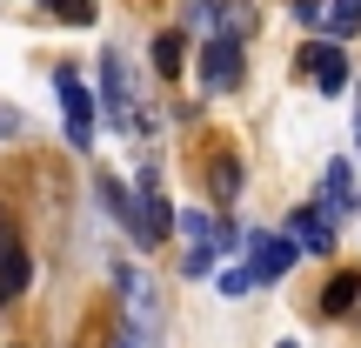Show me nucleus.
Here are the masks:
<instances>
[{"mask_svg": "<svg viewBox=\"0 0 361 348\" xmlns=\"http://www.w3.org/2000/svg\"><path fill=\"white\" fill-rule=\"evenodd\" d=\"M101 80H107V121L114 128H147L141 121V94H134V74H128V54L121 47H107V61H101Z\"/></svg>", "mask_w": 361, "mask_h": 348, "instance_id": "1", "label": "nucleus"}, {"mask_svg": "<svg viewBox=\"0 0 361 348\" xmlns=\"http://www.w3.org/2000/svg\"><path fill=\"white\" fill-rule=\"evenodd\" d=\"M54 94H61V128H67V141L74 148H94V128H101V121H94V94L80 88V74L74 67H54Z\"/></svg>", "mask_w": 361, "mask_h": 348, "instance_id": "2", "label": "nucleus"}, {"mask_svg": "<svg viewBox=\"0 0 361 348\" xmlns=\"http://www.w3.org/2000/svg\"><path fill=\"white\" fill-rule=\"evenodd\" d=\"M134 221H141V228H134V234H141V248H161V241H168V228L180 221L174 208H168V194H161V174L154 168L134 181Z\"/></svg>", "mask_w": 361, "mask_h": 348, "instance_id": "3", "label": "nucleus"}, {"mask_svg": "<svg viewBox=\"0 0 361 348\" xmlns=\"http://www.w3.org/2000/svg\"><path fill=\"white\" fill-rule=\"evenodd\" d=\"M174 228H188V275H207L221 248H234V228H221V221H214V215H201V208H188Z\"/></svg>", "mask_w": 361, "mask_h": 348, "instance_id": "4", "label": "nucleus"}, {"mask_svg": "<svg viewBox=\"0 0 361 348\" xmlns=\"http://www.w3.org/2000/svg\"><path fill=\"white\" fill-rule=\"evenodd\" d=\"M201 80H207V94L241 88V34H214L201 47Z\"/></svg>", "mask_w": 361, "mask_h": 348, "instance_id": "5", "label": "nucleus"}, {"mask_svg": "<svg viewBox=\"0 0 361 348\" xmlns=\"http://www.w3.org/2000/svg\"><path fill=\"white\" fill-rule=\"evenodd\" d=\"M27 282H34V261H27V248H20V234H13V221H7V208H0V301H13V295H27Z\"/></svg>", "mask_w": 361, "mask_h": 348, "instance_id": "6", "label": "nucleus"}, {"mask_svg": "<svg viewBox=\"0 0 361 348\" xmlns=\"http://www.w3.org/2000/svg\"><path fill=\"white\" fill-rule=\"evenodd\" d=\"M288 241L308 248V255H335V215H328L322 201L295 208V215H288Z\"/></svg>", "mask_w": 361, "mask_h": 348, "instance_id": "7", "label": "nucleus"}, {"mask_svg": "<svg viewBox=\"0 0 361 348\" xmlns=\"http://www.w3.org/2000/svg\"><path fill=\"white\" fill-rule=\"evenodd\" d=\"M301 67H308V80L322 94H348V54L335 47V40H314V47H301Z\"/></svg>", "mask_w": 361, "mask_h": 348, "instance_id": "8", "label": "nucleus"}, {"mask_svg": "<svg viewBox=\"0 0 361 348\" xmlns=\"http://www.w3.org/2000/svg\"><path fill=\"white\" fill-rule=\"evenodd\" d=\"M355 174H361L355 161H328V174H322V208H328L335 221H348L355 208H361V181H355Z\"/></svg>", "mask_w": 361, "mask_h": 348, "instance_id": "9", "label": "nucleus"}, {"mask_svg": "<svg viewBox=\"0 0 361 348\" xmlns=\"http://www.w3.org/2000/svg\"><path fill=\"white\" fill-rule=\"evenodd\" d=\"M121 295H128V308L141 315V342H161V301H154V282H147L141 268H121Z\"/></svg>", "mask_w": 361, "mask_h": 348, "instance_id": "10", "label": "nucleus"}, {"mask_svg": "<svg viewBox=\"0 0 361 348\" xmlns=\"http://www.w3.org/2000/svg\"><path fill=\"white\" fill-rule=\"evenodd\" d=\"M247 268L255 282H281L295 268V241H274V234H247Z\"/></svg>", "mask_w": 361, "mask_h": 348, "instance_id": "11", "label": "nucleus"}, {"mask_svg": "<svg viewBox=\"0 0 361 348\" xmlns=\"http://www.w3.org/2000/svg\"><path fill=\"white\" fill-rule=\"evenodd\" d=\"M361 301V275L348 268V275H335V282H328V295H322V315H341V308H355Z\"/></svg>", "mask_w": 361, "mask_h": 348, "instance_id": "12", "label": "nucleus"}, {"mask_svg": "<svg viewBox=\"0 0 361 348\" xmlns=\"http://www.w3.org/2000/svg\"><path fill=\"white\" fill-rule=\"evenodd\" d=\"M207 174H214V201H234V194H241V161L234 155H214Z\"/></svg>", "mask_w": 361, "mask_h": 348, "instance_id": "13", "label": "nucleus"}, {"mask_svg": "<svg viewBox=\"0 0 361 348\" xmlns=\"http://www.w3.org/2000/svg\"><path fill=\"white\" fill-rule=\"evenodd\" d=\"M355 27H361V0H328L322 34H355Z\"/></svg>", "mask_w": 361, "mask_h": 348, "instance_id": "14", "label": "nucleus"}, {"mask_svg": "<svg viewBox=\"0 0 361 348\" xmlns=\"http://www.w3.org/2000/svg\"><path fill=\"white\" fill-rule=\"evenodd\" d=\"M154 67H161V74H180V34H161L154 40Z\"/></svg>", "mask_w": 361, "mask_h": 348, "instance_id": "15", "label": "nucleus"}, {"mask_svg": "<svg viewBox=\"0 0 361 348\" xmlns=\"http://www.w3.org/2000/svg\"><path fill=\"white\" fill-rule=\"evenodd\" d=\"M54 20H67V27H87V20H94V0H54Z\"/></svg>", "mask_w": 361, "mask_h": 348, "instance_id": "16", "label": "nucleus"}, {"mask_svg": "<svg viewBox=\"0 0 361 348\" xmlns=\"http://www.w3.org/2000/svg\"><path fill=\"white\" fill-rule=\"evenodd\" d=\"M288 13H295L301 27H322V13H328V0H288Z\"/></svg>", "mask_w": 361, "mask_h": 348, "instance_id": "17", "label": "nucleus"}, {"mask_svg": "<svg viewBox=\"0 0 361 348\" xmlns=\"http://www.w3.org/2000/svg\"><path fill=\"white\" fill-rule=\"evenodd\" d=\"M247 288H255V268H228L221 275V295H247Z\"/></svg>", "mask_w": 361, "mask_h": 348, "instance_id": "18", "label": "nucleus"}, {"mask_svg": "<svg viewBox=\"0 0 361 348\" xmlns=\"http://www.w3.org/2000/svg\"><path fill=\"white\" fill-rule=\"evenodd\" d=\"M13 134H20V114H13V107H0V141H13Z\"/></svg>", "mask_w": 361, "mask_h": 348, "instance_id": "19", "label": "nucleus"}, {"mask_svg": "<svg viewBox=\"0 0 361 348\" xmlns=\"http://www.w3.org/2000/svg\"><path fill=\"white\" fill-rule=\"evenodd\" d=\"M114 348H141V342H134V335H121V342H114Z\"/></svg>", "mask_w": 361, "mask_h": 348, "instance_id": "20", "label": "nucleus"}, {"mask_svg": "<svg viewBox=\"0 0 361 348\" xmlns=\"http://www.w3.org/2000/svg\"><path fill=\"white\" fill-rule=\"evenodd\" d=\"M281 348H295V342H281Z\"/></svg>", "mask_w": 361, "mask_h": 348, "instance_id": "21", "label": "nucleus"}]
</instances>
